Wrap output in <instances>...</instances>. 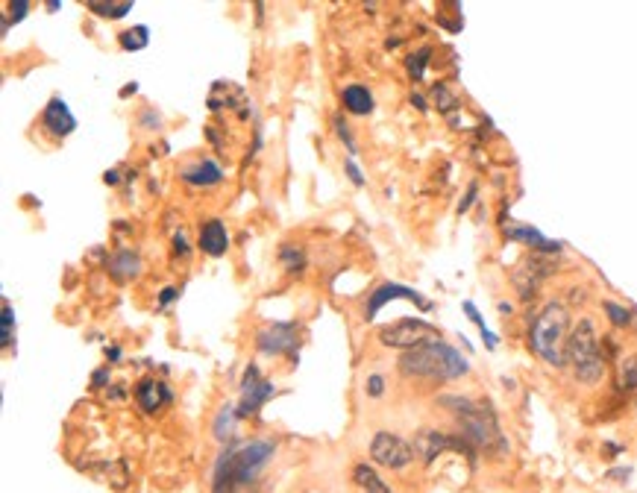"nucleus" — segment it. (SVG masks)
Listing matches in <instances>:
<instances>
[{
    "instance_id": "nucleus-25",
    "label": "nucleus",
    "mask_w": 637,
    "mask_h": 493,
    "mask_svg": "<svg viewBox=\"0 0 637 493\" xmlns=\"http://www.w3.org/2000/svg\"><path fill=\"white\" fill-rule=\"evenodd\" d=\"M623 388H637V359L623 361Z\"/></svg>"
},
{
    "instance_id": "nucleus-32",
    "label": "nucleus",
    "mask_w": 637,
    "mask_h": 493,
    "mask_svg": "<svg viewBox=\"0 0 637 493\" xmlns=\"http://www.w3.org/2000/svg\"><path fill=\"white\" fill-rule=\"evenodd\" d=\"M177 297H180V291H177V288H165V291H162V297H159V309H165V306H168V303H174Z\"/></svg>"
},
{
    "instance_id": "nucleus-13",
    "label": "nucleus",
    "mask_w": 637,
    "mask_h": 493,
    "mask_svg": "<svg viewBox=\"0 0 637 493\" xmlns=\"http://www.w3.org/2000/svg\"><path fill=\"white\" fill-rule=\"evenodd\" d=\"M136 400L147 414H156V411H162L165 405L171 403V391L159 379H141L136 388Z\"/></svg>"
},
{
    "instance_id": "nucleus-14",
    "label": "nucleus",
    "mask_w": 637,
    "mask_h": 493,
    "mask_svg": "<svg viewBox=\"0 0 637 493\" xmlns=\"http://www.w3.org/2000/svg\"><path fill=\"white\" fill-rule=\"evenodd\" d=\"M200 250L206 253V256H212V259H218V256H224L229 250V232L224 221H218V218H212V221H206V224L200 226Z\"/></svg>"
},
{
    "instance_id": "nucleus-36",
    "label": "nucleus",
    "mask_w": 637,
    "mask_h": 493,
    "mask_svg": "<svg viewBox=\"0 0 637 493\" xmlns=\"http://www.w3.org/2000/svg\"><path fill=\"white\" fill-rule=\"evenodd\" d=\"M103 182H106V185H118L121 177H118V171H106V174H103Z\"/></svg>"
},
{
    "instance_id": "nucleus-40",
    "label": "nucleus",
    "mask_w": 637,
    "mask_h": 493,
    "mask_svg": "<svg viewBox=\"0 0 637 493\" xmlns=\"http://www.w3.org/2000/svg\"><path fill=\"white\" fill-rule=\"evenodd\" d=\"M136 91H138V86L133 83V86H127V89L121 91V97H130V94H136Z\"/></svg>"
},
{
    "instance_id": "nucleus-24",
    "label": "nucleus",
    "mask_w": 637,
    "mask_h": 493,
    "mask_svg": "<svg viewBox=\"0 0 637 493\" xmlns=\"http://www.w3.org/2000/svg\"><path fill=\"white\" fill-rule=\"evenodd\" d=\"M12 329H15V312L9 303H3V347H12Z\"/></svg>"
},
{
    "instance_id": "nucleus-31",
    "label": "nucleus",
    "mask_w": 637,
    "mask_h": 493,
    "mask_svg": "<svg viewBox=\"0 0 637 493\" xmlns=\"http://www.w3.org/2000/svg\"><path fill=\"white\" fill-rule=\"evenodd\" d=\"M9 9H12V21H21V18L27 15L30 3H27V0H18V3H9Z\"/></svg>"
},
{
    "instance_id": "nucleus-27",
    "label": "nucleus",
    "mask_w": 637,
    "mask_h": 493,
    "mask_svg": "<svg viewBox=\"0 0 637 493\" xmlns=\"http://www.w3.org/2000/svg\"><path fill=\"white\" fill-rule=\"evenodd\" d=\"M432 94H435V103H438V109H444V112H447V109H453L455 106V97L450 94V91H447V86H435V91H432Z\"/></svg>"
},
{
    "instance_id": "nucleus-21",
    "label": "nucleus",
    "mask_w": 637,
    "mask_h": 493,
    "mask_svg": "<svg viewBox=\"0 0 637 493\" xmlns=\"http://www.w3.org/2000/svg\"><path fill=\"white\" fill-rule=\"evenodd\" d=\"M279 259H282V265L291 270V273H297V270L306 268V256H303V250H300V247H294V244H282V247H279Z\"/></svg>"
},
{
    "instance_id": "nucleus-8",
    "label": "nucleus",
    "mask_w": 637,
    "mask_h": 493,
    "mask_svg": "<svg viewBox=\"0 0 637 493\" xmlns=\"http://www.w3.org/2000/svg\"><path fill=\"white\" fill-rule=\"evenodd\" d=\"M297 335H300L297 320H288V323H268L265 329H259L256 347H259L265 356H288V353L297 350Z\"/></svg>"
},
{
    "instance_id": "nucleus-39",
    "label": "nucleus",
    "mask_w": 637,
    "mask_h": 493,
    "mask_svg": "<svg viewBox=\"0 0 637 493\" xmlns=\"http://www.w3.org/2000/svg\"><path fill=\"white\" fill-rule=\"evenodd\" d=\"M411 103H417V109H426V103H423V97H420V94H411Z\"/></svg>"
},
{
    "instance_id": "nucleus-37",
    "label": "nucleus",
    "mask_w": 637,
    "mask_h": 493,
    "mask_svg": "<svg viewBox=\"0 0 637 493\" xmlns=\"http://www.w3.org/2000/svg\"><path fill=\"white\" fill-rule=\"evenodd\" d=\"M473 197H476V185H470V191H467V197H464V203H461V212L473 203Z\"/></svg>"
},
{
    "instance_id": "nucleus-10",
    "label": "nucleus",
    "mask_w": 637,
    "mask_h": 493,
    "mask_svg": "<svg viewBox=\"0 0 637 493\" xmlns=\"http://www.w3.org/2000/svg\"><path fill=\"white\" fill-rule=\"evenodd\" d=\"M394 300H409V303H417L420 309H432L429 306V300H423L414 288H406V285H397V282H385V285H379L373 294H367V320H373L376 314L382 312V306L385 303H394Z\"/></svg>"
},
{
    "instance_id": "nucleus-26",
    "label": "nucleus",
    "mask_w": 637,
    "mask_h": 493,
    "mask_svg": "<svg viewBox=\"0 0 637 493\" xmlns=\"http://www.w3.org/2000/svg\"><path fill=\"white\" fill-rule=\"evenodd\" d=\"M426 56H429V50H420L417 56H411L409 59V74L414 80H420L423 77V68H426Z\"/></svg>"
},
{
    "instance_id": "nucleus-7",
    "label": "nucleus",
    "mask_w": 637,
    "mask_h": 493,
    "mask_svg": "<svg viewBox=\"0 0 637 493\" xmlns=\"http://www.w3.org/2000/svg\"><path fill=\"white\" fill-rule=\"evenodd\" d=\"M370 455L376 464H382L388 470H403L414 461V447L394 432H379L370 444Z\"/></svg>"
},
{
    "instance_id": "nucleus-34",
    "label": "nucleus",
    "mask_w": 637,
    "mask_h": 493,
    "mask_svg": "<svg viewBox=\"0 0 637 493\" xmlns=\"http://www.w3.org/2000/svg\"><path fill=\"white\" fill-rule=\"evenodd\" d=\"M141 124H144V127H150V124H156V127H159V115H153V109H147V112H144V118H141Z\"/></svg>"
},
{
    "instance_id": "nucleus-6",
    "label": "nucleus",
    "mask_w": 637,
    "mask_h": 493,
    "mask_svg": "<svg viewBox=\"0 0 637 493\" xmlns=\"http://www.w3.org/2000/svg\"><path fill=\"white\" fill-rule=\"evenodd\" d=\"M379 341L385 347H394V350H417L423 344H432V341H441L438 329L426 320H417V317H403L391 326H382L379 329Z\"/></svg>"
},
{
    "instance_id": "nucleus-35",
    "label": "nucleus",
    "mask_w": 637,
    "mask_h": 493,
    "mask_svg": "<svg viewBox=\"0 0 637 493\" xmlns=\"http://www.w3.org/2000/svg\"><path fill=\"white\" fill-rule=\"evenodd\" d=\"M106 379H109V370H97V373H94V388H100Z\"/></svg>"
},
{
    "instance_id": "nucleus-16",
    "label": "nucleus",
    "mask_w": 637,
    "mask_h": 493,
    "mask_svg": "<svg viewBox=\"0 0 637 493\" xmlns=\"http://www.w3.org/2000/svg\"><path fill=\"white\" fill-rule=\"evenodd\" d=\"M106 268L109 273L115 276V279H136L138 273H141V259H138L136 250H118V253H112L109 259H106Z\"/></svg>"
},
{
    "instance_id": "nucleus-15",
    "label": "nucleus",
    "mask_w": 637,
    "mask_h": 493,
    "mask_svg": "<svg viewBox=\"0 0 637 493\" xmlns=\"http://www.w3.org/2000/svg\"><path fill=\"white\" fill-rule=\"evenodd\" d=\"M182 182L188 185H197V188H209V185H218L224 180V171L212 162V159H197L194 165L182 168Z\"/></svg>"
},
{
    "instance_id": "nucleus-5",
    "label": "nucleus",
    "mask_w": 637,
    "mask_h": 493,
    "mask_svg": "<svg viewBox=\"0 0 637 493\" xmlns=\"http://www.w3.org/2000/svg\"><path fill=\"white\" fill-rule=\"evenodd\" d=\"M458 408V423H461V435L464 441L476 444V447H494L500 441V429H497V420L488 408L482 405L467 403V400H447Z\"/></svg>"
},
{
    "instance_id": "nucleus-1",
    "label": "nucleus",
    "mask_w": 637,
    "mask_h": 493,
    "mask_svg": "<svg viewBox=\"0 0 637 493\" xmlns=\"http://www.w3.org/2000/svg\"><path fill=\"white\" fill-rule=\"evenodd\" d=\"M400 370L406 376H426V379H441V382H450V379H458L470 370L467 359L453 350L450 344L444 341H432V344H423L417 350H409L403 353L400 359Z\"/></svg>"
},
{
    "instance_id": "nucleus-23",
    "label": "nucleus",
    "mask_w": 637,
    "mask_h": 493,
    "mask_svg": "<svg viewBox=\"0 0 637 493\" xmlns=\"http://www.w3.org/2000/svg\"><path fill=\"white\" fill-rule=\"evenodd\" d=\"M332 124H335V133H338V138L347 144V150H350V159H353V156H356V141H353V135H350L347 121H344L341 115H335V118H332Z\"/></svg>"
},
{
    "instance_id": "nucleus-20",
    "label": "nucleus",
    "mask_w": 637,
    "mask_h": 493,
    "mask_svg": "<svg viewBox=\"0 0 637 493\" xmlns=\"http://www.w3.org/2000/svg\"><path fill=\"white\" fill-rule=\"evenodd\" d=\"M118 42H121L124 50H144V47L150 45V30L144 24H138L133 30H124Z\"/></svg>"
},
{
    "instance_id": "nucleus-12",
    "label": "nucleus",
    "mask_w": 637,
    "mask_h": 493,
    "mask_svg": "<svg viewBox=\"0 0 637 493\" xmlns=\"http://www.w3.org/2000/svg\"><path fill=\"white\" fill-rule=\"evenodd\" d=\"M447 449H458L461 452V449H467V441H455V438L441 435V432H420L417 441H414V455L423 458V461H432V458H438Z\"/></svg>"
},
{
    "instance_id": "nucleus-29",
    "label": "nucleus",
    "mask_w": 637,
    "mask_h": 493,
    "mask_svg": "<svg viewBox=\"0 0 637 493\" xmlns=\"http://www.w3.org/2000/svg\"><path fill=\"white\" fill-rule=\"evenodd\" d=\"M367 394H370V397H382V394H385V379H382L379 373L367 376Z\"/></svg>"
},
{
    "instance_id": "nucleus-22",
    "label": "nucleus",
    "mask_w": 637,
    "mask_h": 493,
    "mask_svg": "<svg viewBox=\"0 0 637 493\" xmlns=\"http://www.w3.org/2000/svg\"><path fill=\"white\" fill-rule=\"evenodd\" d=\"M235 408H221V414H218V420H215V438L218 441H227L229 435H232V426H235Z\"/></svg>"
},
{
    "instance_id": "nucleus-11",
    "label": "nucleus",
    "mask_w": 637,
    "mask_h": 493,
    "mask_svg": "<svg viewBox=\"0 0 637 493\" xmlns=\"http://www.w3.org/2000/svg\"><path fill=\"white\" fill-rule=\"evenodd\" d=\"M42 127L50 135H56V138H65V135L77 130V118H74V112L68 109V103L62 97H50V103L45 106V115H42Z\"/></svg>"
},
{
    "instance_id": "nucleus-9",
    "label": "nucleus",
    "mask_w": 637,
    "mask_h": 493,
    "mask_svg": "<svg viewBox=\"0 0 637 493\" xmlns=\"http://www.w3.org/2000/svg\"><path fill=\"white\" fill-rule=\"evenodd\" d=\"M273 394H276V388H273L271 382H265V379H262V373H259V367H256V364H250V367L244 370V382H241V405H238V417H250V414H256L262 405L271 400Z\"/></svg>"
},
{
    "instance_id": "nucleus-4",
    "label": "nucleus",
    "mask_w": 637,
    "mask_h": 493,
    "mask_svg": "<svg viewBox=\"0 0 637 493\" xmlns=\"http://www.w3.org/2000/svg\"><path fill=\"white\" fill-rule=\"evenodd\" d=\"M567 364L573 367L576 379L585 382V385H593V382L602 379V373H605V359H602L599 338H596V329H593L591 320H582V323L570 332Z\"/></svg>"
},
{
    "instance_id": "nucleus-19",
    "label": "nucleus",
    "mask_w": 637,
    "mask_h": 493,
    "mask_svg": "<svg viewBox=\"0 0 637 493\" xmlns=\"http://www.w3.org/2000/svg\"><path fill=\"white\" fill-rule=\"evenodd\" d=\"M89 9L100 18H124L127 12H133V0H121V3H100L89 0Z\"/></svg>"
},
{
    "instance_id": "nucleus-28",
    "label": "nucleus",
    "mask_w": 637,
    "mask_h": 493,
    "mask_svg": "<svg viewBox=\"0 0 637 493\" xmlns=\"http://www.w3.org/2000/svg\"><path fill=\"white\" fill-rule=\"evenodd\" d=\"M605 312L611 314V320H614L617 326H629V323H632V314L626 312V309H620V306H614V303H605Z\"/></svg>"
},
{
    "instance_id": "nucleus-17",
    "label": "nucleus",
    "mask_w": 637,
    "mask_h": 493,
    "mask_svg": "<svg viewBox=\"0 0 637 493\" xmlns=\"http://www.w3.org/2000/svg\"><path fill=\"white\" fill-rule=\"evenodd\" d=\"M341 100H344V109L353 112V115L373 112V94L364 89V86H347V89L341 91Z\"/></svg>"
},
{
    "instance_id": "nucleus-38",
    "label": "nucleus",
    "mask_w": 637,
    "mask_h": 493,
    "mask_svg": "<svg viewBox=\"0 0 637 493\" xmlns=\"http://www.w3.org/2000/svg\"><path fill=\"white\" fill-rule=\"evenodd\" d=\"M106 356H109L112 361H118L121 359V350H118V347H112V350H106Z\"/></svg>"
},
{
    "instance_id": "nucleus-18",
    "label": "nucleus",
    "mask_w": 637,
    "mask_h": 493,
    "mask_svg": "<svg viewBox=\"0 0 637 493\" xmlns=\"http://www.w3.org/2000/svg\"><path fill=\"white\" fill-rule=\"evenodd\" d=\"M353 479H356V485H359V491L362 493H391V488H388V485L376 476V470L367 467V464H356Z\"/></svg>"
},
{
    "instance_id": "nucleus-33",
    "label": "nucleus",
    "mask_w": 637,
    "mask_h": 493,
    "mask_svg": "<svg viewBox=\"0 0 637 493\" xmlns=\"http://www.w3.org/2000/svg\"><path fill=\"white\" fill-rule=\"evenodd\" d=\"M174 250H177V256H188V241H185L182 232L174 238Z\"/></svg>"
},
{
    "instance_id": "nucleus-30",
    "label": "nucleus",
    "mask_w": 637,
    "mask_h": 493,
    "mask_svg": "<svg viewBox=\"0 0 637 493\" xmlns=\"http://www.w3.org/2000/svg\"><path fill=\"white\" fill-rule=\"evenodd\" d=\"M344 168H347V174H350L353 185H359V188H362L364 177H362V171H359V165H356V159H347V162H344Z\"/></svg>"
},
{
    "instance_id": "nucleus-3",
    "label": "nucleus",
    "mask_w": 637,
    "mask_h": 493,
    "mask_svg": "<svg viewBox=\"0 0 637 493\" xmlns=\"http://www.w3.org/2000/svg\"><path fill=\"white\" fill-rule=\"evenodd\" d=\"M273 455L271 444L265 441H253L250 447L244 449H229L227 455L218 464V482H215V493H229L232 485H247Z\"/></svg>"
},
{
    "instance_id": "nucleus-2",
    "label": "nucleus",
    "mask_w": 637,
    "mask_h": 493,
    "mask_svg": "<svg viewBox=\"0 0 637 493\" xmlns=\"http://www.w3.org/2000/svg\"><path fill=\"white\" fill-rule=\"evenodd\" d=\"M567 344H570V314L561 303H549L532 326V350L546 364L564 367L567 364Z\"/></svg>"
}]
</instances>
